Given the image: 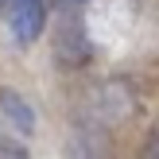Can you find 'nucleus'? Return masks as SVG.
I'll return each instance as SVG.
<instances>
[{"instance_id":"f257e3e1","label":"nucleus","mask_w":159,"mask_h":159,"mask_svg":"<svg viewBox=\"0 0 159 159\" xmlns=\"http://www.w3.org/2000/svg\"><path fill=\"white\" fill-rule=\"evenodd\" d=\"M0 20L16 47H31L47 27V0H0Z\"/></svg>"},{"instance_id":"f03ea898","label":"nucleus","mask_w":159,"mask_h":159,"mask_svg":"<svg viewBox=\"0 0 159 159\" xmlns=\"http://www.w3.org/2000/svg\"><path fill=\"white\" fill-rule=\"evenodd\" d=\"M0 101H4V109H8V116H12V120L20 124V128H27V132H31V124H35V116H31V109L23 105V101L16 97V93H0Z\"/></svg>"},{"instance_id":"7ed1b4c3","label":"nucleus","mask_w":159,"mask_h":159,"mask_svg":"<svg viewBox=\"0 0 159 159\" xmlns=\"http://www.w3.org/2000/svg\"><path fill=\"white\" fill-rule=\"evenodd\" d=\"M144 159H159V128L148 136V148H144Z\"/></svg>"}]
</instances>
